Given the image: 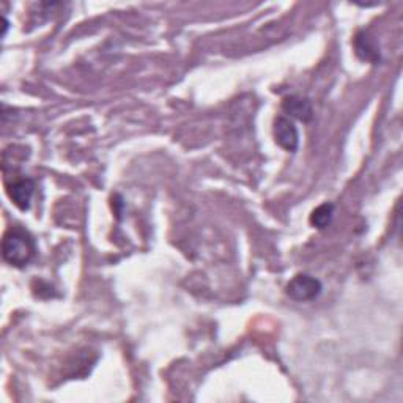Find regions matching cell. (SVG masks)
<instances>
[{
  "instance_id": "8992f818",
  "label": "cell",
  "mask_w": 403,
  "mask_h": 403,
  "mask_svg": "<svg viewBox=\"0 0 403 403\" xmlns=\"http://www.w3.org/2000/svg\"><path fill=\"white\" fill-rule=\"evenodd\" d=\"M282 109L288 116L301 121H309L312 118V104L307 98L302 96H287L282 101Z\"/></svg>"
},
{
  "instance_id": "277c9868",
  "label": "cell",
  "mask_w": 403,
  "mask_h": 403,
  "mask_svg": "<svg viewBox=\"0 0 403 403\" xmlns=\"http://www.w3.org/2000/svg\"><path fill=\"white\" fill-rule=\"evenodd\" d=\"M35 193V183L30 178H21L9 186V195L13 203L22 211L30 208L32 195Z\"/></svg>"
},
{
  "instance_id": "3957f363",
  "label": "cell",
  "mask_w": 403,
  "mask_h": 403,
  "mask_svg": "<svg viewBox=\"0 0 403 403\" xmlns=\"http://www.w3.org/2000/svg\"><path fill=\"white\" fill-rule=\"evenodd\" d=\"M275 139L279 147L287 151H295L300 146V133L293 121L287 117H277L275 120Z\"/></svg>"
},
{
  "instance_id": "5b68a950",
  "label": "cell",
  "mask_w": 403,
  "mask_h": 403,
  "mask_svg": "<svg viewBox=\"0 0 403 403\" xmlns=\"http://www.w3.org/2000/svg\"><path fill=\"white\" fill-rule=\"evenodd\" d=\"M354 51L357 57L364 62L378 63L379 62V48L377 40L369 32H359L354 38Z\"/></svg>"
},
{
  "instance_id": "52a82bcc",
  "label": "cell",
  "mask_w": 403,
  "mask_h": 403,
  "mask_svg": "<svg viewBox=\"0 0 403 403\" xmlns=\"http://www.w3.org/2000/svg\"><path fill=\"white\" fill-rule=\"evenodd\" d=\"M334 218V205L332 203H323L320 207H317L310 215V224L318 230L326 229L331 224Z\"/></svg>"
},
{
  "instance_id": "7a4b0ae2",
  "label": "cell",
  "mask_w": 403,
  "mask_h": 403,
  "mask_svg": "<svg viewBox=\"0 0 403 403\" xmlns=\"http://www.w3.org/2000/svg\"><path fill=\"white\" fill-rule=\"evenodd\" d=\"M323 290L322 282L315 277H312L310 275H306V272H301V275H296L290 282L287 284L285 292L287 295L290 296L293 301L298 302H306V301H312L320 296Z\"/></svg>"
},
{
  "instance_id": "6da1fadb",
  "label": "cell",
  "mask_w": 403,
  "mask_h": 403,
  "mask_svg": "<svg viewBox=\"0 0 403 403\" xmlns=\"http://www.w3.org/2000/svg\"><path fill=\"white\" fill-rule=\"evenodd\" d=\"M2 254L5 262L13 266H24L35 255V243L32 237L21 227H11L2 241Z\"/></svg>"
}]
</instances>
